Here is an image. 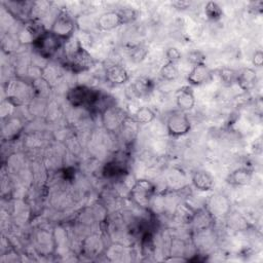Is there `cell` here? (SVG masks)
Instances as JSON below:
<instances>
[{
  "label": "cell",
  "instance_id": "6da1fadb",
  "mask_svg": "<svg viewBox=\"0 0 263 263\" xmlns=\"http://www.w3.org/2000/svg\"><path fill=\"white\" fill-rule=\"evenodd\" d=\"M66 65L75 73H80L91 69L96 64V59L79 42L64 45Z\"/></svg>",
  "mask_w": 263,
  "mask_h": 263
},
{
  "label": "cell",
  "instance_id": "7a4b0ae2",
  "mask_svg": "<svg viewBox=\"0 0 263 263\" xmlns=\"http://www.w3.org/2000/svg\"><path fill=\"white\" fill-rule=\"evenodd\" d=\"M156 186L147 179L137 180L129 189L130 200L142 210H148L155 197Z\"/></svg>",
  "mask_w": 263,
  "mask_h": 263
},
{
  "label": "cell",
  "instance_id": "3957f363",
  "mask_svg": "<svg viewBox=\"0 0 263 263\" xmlns=\"http://www.w3.org/2000/svg\"><path fill=\"white\" fill-rule=\"evenodd\" d=\"M101 93L102 92L99 89H95L86 85H75L68 90L66 99L74 108L83 107L91 109Z\"/></svg>",
  "mask_w": 263,
  "mask_h": 263
},
{
  "label": "cell",
  "instance_id": "277c9868",
  "mask_svg": "<svg viewBox=\"0 0 263 263\" xmlns=\"http://www.w3.org/2000/svg\"><path fill=\"white\" fill-rule=\"evenodd\" d=\"M66 42L55 36L49 29L45 30L36 40L32 46L36 53L43 59H50L55 55L60 49L64 47Z\"/></svg>",
  "mask_w": 263,
  "mask_h": 263
},
{
  "label": "cell",
  "instance_id": "5b68a950",
  "mask_svg": "<svg viewBox=\"0 0 263 263\" xmlns=\"http://www.w3.org/2000/svg\"><path fill=\"white\" fill-rule=\"evenodd\" d=\"M49 30L64 42H67L74 35L76 30V22L69 12L62 10L54 17Z\"/></svg>",
  "mask_w": 263,
  "mask_h": 263
},
{
  "label": "cell",
  "instance_id": "8992f818",
  "mask_svg": "<svg viewBox=\"0 0 263 263\" xmlns=\"http://www.w3.org/2000/svg\"><path fill=\"white\" fill-rule=\"evenodd\" d=\"M100 116L102 125L107 132L119 133L129 114L117 105H113L104 110Z\"/></svg>",
  "mask_w": 263,
  "mask_h": 263
},
{
  "label": "cell",
  "instance_id": "52a82bcc",
  "mask_svg": "<svg viewBox=\"0 0 263 263\" xmlns=\"http://www.w3.org/2000/svg\"><path fill=\"white\" fill-rule=\"evenodd\" d=\"M167 134L178 138L187 135L191 129V122L186 112L177 110L172 112L165 121Z\"/></svg>",
  "mask_w": 263,
  "mask_h": 263
},
{
  "label": "cell",
  "instance_id": "ba28073f",
  "mask_svg": "<svg viewBox=\"0 0 263 263\" xmlns=\"http://www.w3.org/2000/svg\"><path fill=\"white\" fill-rule=\"evenodd\" d=\"M124 25L122 16L119 12V9L108 10L100 14L96 21V27L99 31L108 32L112 31L120 26Z\"/></svg>",
  "mask_w": 263,
  "mask_h": 263
},
{
  "label": "cell",
  "instance_id": "9c48e42d",
  "mask_svg": "<svg viewBox=\"0 0 263 263\" xmlns=\"http://www.w3.org/2000/svg\"><path fill=\"white\" fill-rule=\"evenodd\" d=\"M214 222L215 218L212 216L209 210L205 206H201L197 210H194L189 224H191L194 232H199L211 229Z\"/></svg>",
  "mask_w": 263,
  "mask_h": 263
},
{
  "label": "cell",
  "instance_id": "30bf717a",
  "mask_svg": "<svg viewBox=\"0 0 263 263\" xmlns=\"http://www.w3.org/2000/svg\"><path fill=\"white\" fill-rule=\"evenodd\" d=\"M129 72L120 64H112L105 69L106 81L112 85H122L129 80Z\"/></svg>",
  "mask_w": 263,
  "mask_h": 263
},
{
  "label": "cell",
  "instance_id": "8fae6325",
  "mask_svg": "<svg viewBox=\"0 0 263 263\" xmlns=\"http://www.w3.org/2000/svg\"><path fill=\"white\" fill-rule=\"evenodd\" d=\"M212 216L216 219L217 217L228 216L230 214V204L228 199L221 194H215L210 197L204 205Z\"/></svg>",
  "mask_w": 263,
  "mask_h": 263
},
{
  "label": "cell",
  "instance_id": "7c38bea8",
  "mask_svg": "<svg viewBox=\"0 0 263 263\" xmlns=\"http://www.w3.org/2000/svg\"><path fill=\"white\" fill-rule=\"evenodd\" d=\"M176 105L178 110L183 112H188L195 106V96L191 86L185 85L179 88L175 96Z\"/></svg>",
  "mask_w": 263,
  "mask_h": 263
},
{
  "label": "cell",
  "instance_id": "4fadbf2b",
  "mask_svg": "<svg viewBox=\"0 0 263 263\" xmlns=\"http://www.w3.org/2000/svg\"><path fill=\"white\" fill-rule=\"evenodd\" d=\"M106 249L103 238L98 234L88 235L81 242V252H83L85 256H98L104 253Z\"/></svg>",
  "mask_w": 263,
  "mask_h": 263
},
{
  "label": "cell",
  "instance_id": "5bb4252c",
  "mask_svg": "<svg viewBox=\"0 0 263 263\" xmlns=\"http://www.w3.org/2000/svg\"><path fill=\"white\" fill-rule=\"evenodd\" d=\"M212 77V71L205 64L192 66L187 75V81L192 86H198L208 82Z\"/></svg>",
  "mask_w": 263,
  "mask_h": 263
},
{
  "label": "cell",
  "instance_id": "9a60e30c",
  "mask_svg": "<svg viewBox=\"0 0 263 263\" xmlns=\"http://www.w3.org/2000/svg\"><path fill=\"white\" fill-rule=\"evenodd\" d=\"M253 170L248 166H240L232 171L228 177L226 178V182L235 187H242L247 186L251 183L253 179Z\"/></svg>",
  "mask_w": 263,
  "mask_h": 263
},
{
  "label": "cell",
  "instance_id": "2e32d148",
  "mask_svg": "<svg viewBox=\"0 0 263 263\" xmlns=\"http://www.w3.org/2000/svg\"><path fill=\"white\" fill-rule=\"evenodd\" d=\"M259 82L257 72L253 68H243L238 71L236 84L243 91H251L255 89Z\"/></svg>",
  "mask_w": 263,
  "mask_h": 263
},
{
  "label": "cell",
  "instance_id": "e0dca14e",
  "mask_svg": "<svg viewBox=\"0 0 263 263\" xmlns=\"http://www.w3.org/2000/svg\"><path fill=\"white\" fill-rule=\"evenodd\" d=\"M2 137L5 140H14L18 137L24 128L23 121L15 116H9L2 119Z\"/></svg>",
  "mask_w": 263,
  "mask_h": 263
},
{
  "label": "cell",
  "instance_id": "ac0fdd59",
  "mask_svg": "<svg viewBox=\"0 0 263 263\" xmlns=\"http://www.w3.org/2000/svg\"><path fill=\"white\" fill-rule=\"evenodd\" d=\"M191 184L192 186L201 192L211 191L215 185L213 176L204 171V170H198L195 171L191 176Z\"/></svg>",
  "mask_w": 263,
  "mask_h": 263
},
{
  "label": "cell",
  "instance_id": "d6986e66",
  "mask_svg": "<svg viewBox=\"0 0 263 263\" xmlns=\"http://www.w3.org/2000/svg\"><path fill=\"white\" fill-rule=\"evenodd\" d=\"M153 81L145 76H141L136 78L132 84H130V89L132 92L135 97L137 98H144L148 96L152 89H153Z\"/></svg>",
  "mask_w": 263,
  "mask_h": 263
},
{
  "label": "cell",
  "instance_id": "ffe728a7",
  "mask_svg": "<svg viewBox=\"0 0 263 263\" xmlns=\"http://www.w3.org/2000/svg\"><path fill=\"white\" fill-rule=\"evenodd\" d=\"M126 173L125 163L119 159H113L104 166L103 174L106 178H118Z\"/></svg>",
  "mask_w": 263,
  "mask_h": 263
},
{
  "label": "cell",
  "instance_id": "44dd1931",
  "mask_svg": "<svg viewBox=\"0 0 263 263\" xmlns=\"http://www.w3.org/2000/svg\"><path fill=\"white\" fill-rule=\"evenodd\" d=\"M139 125L140 124H148L150 122H152L155 119V113L154 111L147 107V106H142V107H138L136 109V111L129 115Z\"/></svg>",
  "mask_w": 263,
  "mask_h": 263
},
{
  "label": "cell",
  "instance_id": "7402d4cb",
  "mask_svg": "<svg viewBox=\"0 0 263 263\" xmlns=\"http://www.w3.org/2000/svg\"><path fill=\"white\" fill-rule=\"evenodd\" d=\"M159 75L165 81L176 80L179 77V75H180L179 67H178V65L176 63L166 62L159 69Z\"/></svg>",
  "mask_w": 263,
  "mask_h": 263
},
{
  "label": "cell",
  "instance_id": "603a6c76",
  "mask_svg": "<svg viewBox=\"0 0 263 263\" xmlns=\"http://www.w3.org/2000/svg\"><path fill=\"white\" fill-rule=\"evenodd\" d=\"M203 12H204V15L206 16V18L212 22L219 21L223 15V10H222L221 6L217 2H214V1H209L205 3V5L203 7Z\"/></svg>",
  "mask_w": 263,
  "mask_h": 263
},
{
  "label": "cell",
  "instance_id": "cb8c5ba5",
  "mask_svg": "<svg viewBox=\"0 0 263 263\" xmlns=\"http://www.w3.org/2000/svg\"><path fill=\"white\" fill-rule=\"evenodd\" d=\"M149 52V48L144 44H137L129 50V59L133 63H141L144 61Z\"/></svg>",
  "mask_w": 263,
  "mask_h": 263
},
{
  "label": "cell",
  "instance_id": "d4e9b609",
  "mask_svg": "<svg viewBox=\"0 0 263 263\" xmlns=\"http://www.w3.org/2000/svg\"><path fill=\"white\" fill-rule=\"evenodd\" d=\"M219 77L221 79V81L226 84V85H232L234 83H236V79H237V74L238 71L228 68V67H224L221 68L218 72Z\"/></svg>",
  "mask_w": 263,
  "mask_h": 263
},
{
  "label": "cell",
  "instance_id": "484cf974",
  "mask_svg": "<svg viewBox=\"0 0 263 263\" xmlns=\"http://www.w3.org/2000/svg\"><path fill=\"white\" fill-rule=\"evenodd\" d=\"M119 12L122 16L124 25L135 22L138 18V14H139L138 11L134 8H121L119 9Z\"/></svg>",
  "mask_w": 263,
  "mask_h": 263
},
{
  "label": "cell",
  "instance_id": "4316f807",
  "mask_svg": "<svg viewBox=\"0 0 263 263\" xmlns=\"http://www.w3.org/2000/svg\"><path fill=\"white\" fill-rule=\"evenodd\" d=\"M187 61L192 64V66L195 65H199V64H205V55L199 51V50H192L190 52H188L187 54Z\"/></svg>",
  "mask_w": 263,
  "mask_h": 263
},
{
  "label": "cell",
  "instance_id": "83f0119b",
  "mask_svg": "<svg viewBox=\"0 0 263 263\" xmlns=\"http://www.w3.org/2000/svg\"><path fill=\"white\" fill-rule=\"evenodd\" d=\"M165 57L167 62H173L177 64L182 59V53L179 48L171 46L165 50Z\"/></svg>",
  "mask_w": 263,
  "mask_h": 263
},
{
  "label": "cell",
  "instance_id": "f1b7e54d",
  "mask_svg": "<svg viewBox=\"0 0 263 263\" xmlns=\"http://www.w3.org/2000/svg\"><path fill=\"white\" fill-rule=\"evenodd\" d=\"M252 64L257 67V68H261L263 65V52L261 49L256 50L253 55H252Z\"/></svg>",
  "mask_w": 263,
  "mask_h": 263
},
{
  "label": "cell",
  "instance_id": "f546056e",
  "mask_svg": "<svg viewBox=\"0 0 263 263\" xmlns=\"http://www.w3.org/2000/svg\"><path fill=\"white\" fill-rule=\"evenodd\" d=\"M172 5L174 7H176L177 9H187L190 5H191V2L189 1H185V0H177V1H173L172 2Z\"/></svg>",
  "mask_w": 263,
  "mask_h": 263
}]
</instances>
